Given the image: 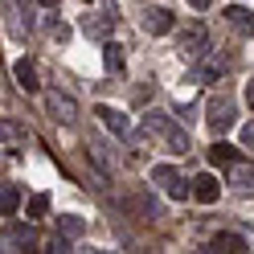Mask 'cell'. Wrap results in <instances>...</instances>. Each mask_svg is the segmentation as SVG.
Returning <instances> with one entry per match:
<instances>
[{"label":"cell","mask_w":254,"mask_h":254,"mask_svg":"<svg viewBox=\"0 0 254 254\" xmlns=\"http://www.w3.org/2000/svg\"><path fill=\"white\" fill-rule=\"evenodd\" d=\"M82 29H86V37H111L115 33V8L103 4V8H94L82 17Z\"/></svg>","instance_id":"obj_1"},{"label":"cell","mask_w":254,"mask_h":254,"mask_svg":"<svg viewBox=\"0 0 254 254\" xmlns=\"http://www.w3.org/2000/svg\"><path fill=\"white\" fill-rule=\"evenodd\" d=\"M45 111H50V119H58V123H74L78 119V103L70 99V94H62V90L45 94Z\"/></svg>","instance_id":"obj_2"},{"label":"cell","mask_w":254,"mask_h":254,"mask_svg":"<svg viewBox=\"0 0 254 254\" xmlns=\"http://www.w3.org/2000/svg\"><path fill=\"white\" fill-rule=\"evenodd\" d=\"M234 119H238V115H234V103H230V99H209V115H205V123H209L217 135L230 131Z\"/></svg>","instance_id":"obj_3"},{"label":"cell","mask_w":254,"mask_h":254,"mask_svg":"<svg viewBox=\"0 0 254 254\" xmlns=\"http://www.w3.org/2000/svg\"><path fill=\"white\" fill-rule=\"evenodd\" d=\"M205 41H209L205 25H189L185 33H181V54H185V58H197V54H205Z\"/></svg>","instance_id":"obj_4"},{"label":"cell","mask_w":254,"mask_h":254,"mask_svg":"<svg viewBox=\"0 0 254 254\" xmlns=\"http://www.w3.org/2000/svg\"><path fill=\"white\" fill-rule=\"evenodd\" d=\"M193 197H197V201H205V205L217 201V197H221V181H217V177H209V172L193 177Z\"/></svg>","instance_id":"obj_5"},{"label":"cell","mask_w":254,"mask_h":254,"mask_svg":"<svg viewBox=\"0 0 254 254\" xmlns=\"http://www.w3.org/2000/svg\"><path fill=\"white\" fill-rule=\"evenodd\" d=\"M160 139H164V148H168V152H177V156H185L189 148H193V144H189V131H185V127H172V123H164Z\"/></svg>","instance_id":"obj_6"},{"label":"cell","mask_w":254,"mask_h":254,"mask_svg":"<svg viewBox=\"0 0 254 254\" xmlns=\"http://www.w3.org/2000/svg\"><path fill=\"white\" fill-rule=\"evenodd\" d=\"M25 139H29V131L17 119H0V144L4 148H25Z\"/></svg>","instance_id":"obj_7"},{"label":"cell","mask_w":254,"mask_h":254,"mask_svg":"<svg viewBox=\"0 0 254 254\" xmlns=\"http://www.w3.org/2000/svg\"><path fill=\"white\" fill-rule=\"evenodd\" d=\"M94 115L103 119V127H107V131L127 135V115H123V111H115V107H94Z\"/></svg>","instance_id":"obj_8"},{"label":"cell","mask_w":254,"mask_h":254,"mask_svg":"<svg viewBox=\"0 0 254 254\" xmlns=\"http://www.w3.org/2000/svg\"><path fill=\"white\" fill-rule=\"evenodd\" d=\"M144 29L156 33V37L168 33V29H172V12H168V8H148V12H144Z\"/></svg>","instance_id":"obj_9"},{"label":"cell","mask_w":254,"mask_h":254,"mask_svg":"<svg viewBox=\"0 0 254 254\" xmlns=\"http://www.w3.org/2000/svg\"><path fill=\"white\" fill-rule=\"evenodd\" d=\"M205 250H221V254H242V250H246V238H242V234H217V238H213V242L205 246Z\"/></svg>","instance_id":"obj_10"},{"label":"cell","mask_w":254,"mask_h":254,"mask_svg":"<svg viewBox=\"0 0 254 254\" xmlns=\"http://www.w3.org/2000/svg\"><path fill=\"white\" fill-rule=\"evenodd\" d=\"M4 242H12L17 250H29V246L37 242V234L29 230V226H8V234H4Z\"/></svg>","instance_id":"obj_11"},{"label":"cell","mask_w":254,"mask_h":254,"mask_svg":"<svg viewBox=\"0 0 254 254\" xmlns=\"http://www.w3.org/2000/svg\"><path fill=\"white\" fill-rule=\"evenodd\" d=\"M12 74H17L21 90H37V70H33V62H17V66H12Z\"/></svg>","instance_id":"obj_12"},{"label":"cell","mask_w":254,"mask_h":254,"mask_svg":"<svg viewBox=\"0 0 254 254\" xmlns=\"http://www.w3.org/2000/svg\"><path fill=\"white\" fill-rule=\"evenodd\" d=\"M58 230L66 234V238H78V234L86 230V221L78 217V213H62V217H58Z\"/></svg>","instance_id":"obj_13"},{"label":"cell","mask_w":254,"mask_h":254,"mask_svg":"<svg viewBox=\"0 0 254 254\" xmlns=\"http://www.w3.org/2000/svg\"><path fill=\"white\" fill-rule=\"evenodd\" d=\"M209 160H213V164H234V160H238V152H234V144L217 139V144L209 148Z\"/></svg>","instance_id":"obj_14"},{"label":"cell","mask_w":254,"mask_h":254,"mask_svg":"<svg viewBox=\"0 0 254 254\" xmlns=\"http://www.w3.org/2000/svg\"><path fill=\"white\" fill-rule=\"evenodd\" d=\"M21 205V189L17 185H0V213H12Z\"/></svg>","instance_id":"obj_15"},{"label":"cell","mask_w":254,"mask_h":254,"mask_svg":"<svg viewBox=\"0 0 254 254\" xmlns=\"http://www.w3.org/2000/svg\"><path fill=\"white\" fill-rule=\"evenodd\" d=\"M103 62H107V74H123V50H119V45H107Z\"/></svg>","instance_id":"obj_16"},{"label":"cell","mask_w":254,"mask_h":254,"mask_svg":"<svg viewBox=\"0 0 254 254\" xmlns=\"http://www.w3.org/2000/svg\"><path fill=\"white\" fill-rule=\"evenodd\" d=\"M234 185L242 189V193H250V189H254V168L250 164H238L234 168Z\"/></svg>","instance_id":"obj_17"},{"label":"cell","mask_w":254,"mask_h":254,"mask_svg":"<svg viewBox=\"0 0 254 254\" xmlns=\"http://www.w3.org/2000/svg\"><path fill=\"white\" fill-rule=\"evenodd\" d=\"M226 21L238 25V29H254V21H250V12H246V8H226Z\"/></svg>","instance_id":"obj_18"},{"label":"cell","mask_w":254,"mask_h":254,"mask_svg":"<svg viewBox=\"0 0 254 254\" xmlns=\"http://www.w3.org/2000/svg\"><path fill=\"white\" fill-rule=\"evenodd\" d=\"M164 189H168V197H172V201H185V197H189V185L181 181V172H177V177H172Z\"/></svg>","instance_id":"obj_19"},{"label":"cell","mask_w":254,"mask_h":254,"mask_svg":"<svg viewBox=\"0 0 254 254\" xmlns=\"http://www.w3.org/2000/svg\"><path fill=\"white\" fill-rule=\"evenodd\" d=\"M45 213H50V197L37 193L33 201H29V217H45Z\"/></svg>","instance_id":"obj_20"},{"label":"cell","mask_w":254,"mask_h":254,"mask_svg":"<svg viewBox=\"0 0 254 254\" xmlns=\"http://www.w3.org/2000/svg\"><path fill=\"white\" fill-rule=\"evenodd\" d=\"M50 250H58V254H66V250H70V242H66V234H62V238H54V246H50Z\"/></svg>","instance_id":"obj_21"},{"label":"cell","mask_w":254,"mask_h":254,"mask_svg":"<svg viewBox=\"0 0 254 254\" xmlns=\"http://www.w3.org/2000/svg\"><path fill=\"white\" fill-rule=\"evenodd\" d=\"M246 103L254 107V78H250V82H246Z\"/></svg>","instance_id":"obj_22"},{"label":"cell","mask_w":254,"mask_h":254,"mask_svg":"<svg viewBox=\"0 0 254 254\" xmlns=\"http://www.w3.org/2000/svg\"><path fill=\"white\" fill-rule=\"evenodd\" d=\"M189 4H193V8H209V0H189Z\"/></svg>","instance_id":"obj_23"},{"label":"cell","mask_w":254,"mask_h":254,"mask_svg":"<svg viewBox=\"0 0 254 254\" xmlns=\"http://www.w3.org/2000/svg\"><path fill=\"white\" fill-rule=\"evenodd\" d=\"M41 4H58V0H41Z\"/></svg>","instance_id":"obj_24"}]
</instances>
